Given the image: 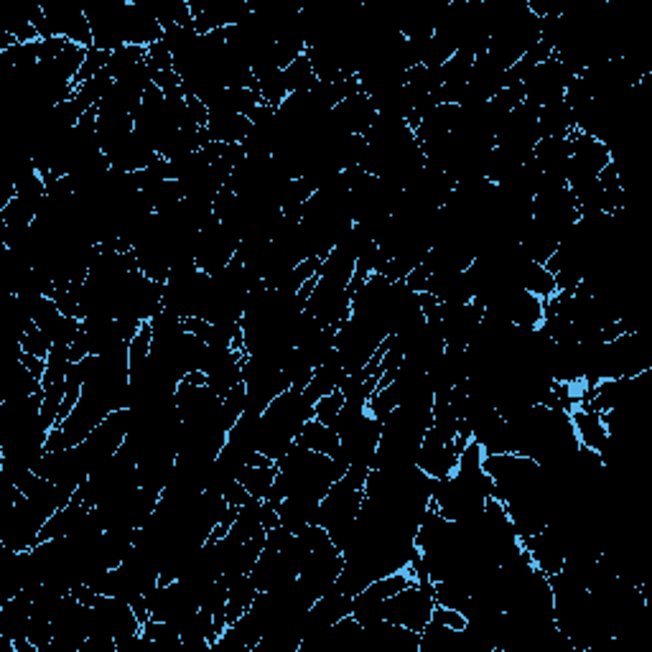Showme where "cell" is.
Returning <instances> with one entry per match:
<instances>
[{
  "label": "cell",
  "instance_id": "obj_14",
  "mask_svg": "<svg viewBox=\"0 0 652 652\" xmlns=\"http://www.w3.org/2000/svg\"><path fill=\"white\" fill-rule=\"evenodd\" d=\"M146 59H148V49H143V46H123V49L110 54V62H107L105 72L113 79H120L123 74H128L130 69H135L141 62H146Z\"/></svg>",
  "mask_w": 652,
  "mask_h": 652
},
{
  "label": "cell",
  "instance_id": "obj_15",
  "mask_svg": "<svg viewBox=\"0 0 652 652\" xmlns=\"http://www.w3.org/2000/svg\"><path fill=\"white\" fill-rule=\"evenodd\" d=\"M344 408V393L342 390H332V393H326L324 398H319L314 403V418L316 421L326 423V426H337V418Z\"/></svg>",
  "mask_w": 652,
  "mask_h": 652
},
{
  "label": "cell",
  "instance_id": "obj_18",
  "mask_svg": "<svg viewBox=\"0 0 652 652\" xmlns=\"http://www.w3.org/2000/svg\"><path fill=\"white\" fill-rule=\"evenodd\" d=\"M21 365L26 367V370H29L31 375L36 377V380H44V375H46V360H44V357L26 355V352H23V355H21Z\"/></svg>",
  "mask_w": 652,
  "mask_h": 652
},
{
  "label": "cell",
  "instance_id": "obj_10",
  "mask_svg": "<svg viewBox=\"0 0 652 652\" xmlns=\"http://www.w3.org/2000/svg\"><path fill=\"white\" fill-rule=\"evenodd\" d=\"M296 444L301 446V449L314 451V454L332 456V459H339V451H342V441H339L337 428L316 421L314 416L301 426V431H298L296 436Z\"/></svg>",
  "mask_w": 652,
  "mask_h": 652
},
{
  "label": "cell",
  "instance_id": "obj_4",
  "mask_svg": "<svg viewBox=\"0 0 652 652\" xmlns=\"http://www.w3.org/2000/svg\"><path fill=\"white\" fill-rule=\"evenodd\" d=\"M459 456L461 451L456 449L454 441H444L439 433L428 428L416 451V469L439 482V479L451 477L456 472Z\"/></svg>",
  "mask_w": 652,
  "mask_h": 652
},
{
  "label": "cell",
  "instance_id": "obj_2",
  "mask_svg": "<svg viewBox=\"0 0 652 652\" xmlns=\"http://www.w3.org/2000/svg\"><path fill=\"white\" fill-rule=\"evenodd\" d=\"M237 248H240V237L220 222L217 217L207 222L199 230L197 237V253H194V263L207 276H220L222 270L235 260Z\"/></svg>",
  "mask_w": 652,
  "mask_h": 652
},
{
  "label": "cell",
  "instance_id": "obj_17",
  "mask_svg": "<svg viewBox=\"0 0 652 652\" xmlns=\"http://www.w3.org/2000/svg\"><path fill=\"white\" fill-rule=\"evenodd\" d=\"M433 622L444 624V627H449V630H467V614L459 612V609H451V607H441V604H436L433 607V614H431Z\"/></svg>",
  "mask_w": 652,
  "mask_h": 652
},
{
  "label": "cell",
  "instance_id": "obj_1",
  "mask_svg": "<svg viewBox=\"0 0 652 652\" xmlns=\"http://www.w3.org/2000/svg\"><path fill=\"white\" fill-rule=\"evenodd\" d=\"M433 607H436L433 584H418V581H413V584L400 589L398 594L390 596L388 602L383 604V619L390 624L408 627V630L421 635V632L426 630V624L431 622Z\"/></svg>",
  "mask_w": 652,
  "mask_h": 652
},
{
  "label": "cell",
  "instance_id": "obj_12",
  "mask_svg": "<svg viewBox=\"0 0 652 652\" xmlns=\"http://www.w3.org/2000/svg\"><path fill=\"white\" fill-rule=\"evenodd\" d=\"M278 464H245L237 474V482L245 487L253 500H265L270 495V489L276 484Z\"/></svg>",
  "mask_w": 652,
  "mask_h": 652
},
{
  "label": "cell",
  "instance_id": "obj_7",
  "mask_svg": "<svg viewBox=\"0 0 652 652\" xmlns=\"http://www.w3.org/2000/svg\"><path fill=\"white\" fill-rule=\"evenodd\" d=\"M253 123L248 115L237 113H209V123L204 128L209 143H222V146H242L248 141Z\"/></svg>",
  "mask_w": 652,
  "mask_h": 652
},
{
  "label": "cell",
  "instance_id": "obj_6",
  "mask_svg": "<svg viewBox=\"0 0 652 652\" xmlns=\"http://www.w3.org/2000/svg\"><path fill=\"white\" fill-rule=\"evenodd\" d=\"M158 153L148 146L143 138H138L133 130L128 141L120 143L113 153H107V161H110V169L120 171V174H138V171L148 169L151 163L158 161Z\"/></svg>",
  "mask_w": 652,
  "mask_h": 652
},
{
  "label": "cell",
  "instance_id": "obj_3",
  "mask_svg": "<svg viewBox=\"0 0 652 652\" xmlns=\"http://www.w3.org/2000/svg\"><path fill=\"white\" fill-rule=\"evenodd\" d=\"M571 79L574 77L566 72V67H563V64L556 59V54H553L548 62L538 64V67H535L533 72L528 74V79L523 82L525 102H530V105L535 107L548 105V102L566 95V87Z\"/></svg>",
  "mask_w": 652,
  "mask_h": 652
},
{
  "label": "cell",
  "instance_id": "obj_13",
  "mask_svg": "<svg viewBox=\"0 0 652 652\" xmlns=\"http://www.w3.org/2000/svg\"><path fill=\"white\" fill-rule=\"evenodd\" d=\"M258 594H260L258 586H255V581L250 579V576L237 579L235 584L230 586V596H227V609H225L227 624H235L242 614L248 612V609L253 607L255 596Z\"/></svg>",
  "mask_w": 652,
  "mask_h": 652
},
{
  "label": "cell",
  "instance_id": "obj_8",
  "mask_svg": "<svg viewBox=\"0 0 652 652\" xmlns=\"http://www.w3.org/2000/svg\"><path fill=\"white\" fill-rule=\"evenodd\" d=\"M568 418H571V426H574L579 446L602 454L604 446H607L609 441V431L602 421V413L589 411V408H584V405H576L574 411L568 413Z\"/></svg>",
  "mask_w": 652,
  "mask_h": 652
},
{
  "label": "cell",
  "instance_id": "obj_9",
  "mask_svg": "<svg viewBox=\"0 0 652 652\" xmlns=\"http://www.w3.org/2000/svg\"><path fill=\"white\" fill-rule=\"evenodd\" d=\"M533 161L538 163L543 174L566 179L568 161H571V135L568 138H540L535 143Z\"/></svg>",
  "mask_w": 652,
  "mask_h": 652
},
{
  "label": "cell",
  "instance_id": "obj_11",
  "mask_svg": "<svg viewBox=\"0 0 652 652\" xmlns=\"http://www.w3.org/2000/svg\"><path fill=\"white\" fill-rule=\"evenodd\" d=\"M538 128L540 138H568V135L574 133V110L566 102V97H558V100L538 107Z\"/></svg>",
  "mask_w": 652,
  "mask_h": 652
},
{
  "label": "cell",
  "instance_id": "obj_5",
  "mask_svg": "<svg viewBox=\"0 0 652 652\" xmlns=\"http://www.w3.org/2000/svg\"><path fill=\"white\" fill-rule=\"evenodd\" d=\"M332 118L347 135H365L377 120V107L370 95L357 92L332 110Z\"/></svg>",
  "mask_w": 652,
  "mask_h": 652
},
{
  "label": "cell",
  "instance_id": "obj_16",
  "mask_svg": "<svg viewBox=\"0 0 652 652\" xmlns=\"http://www.w3.org/2000/svg\"><path fill=\"white\" fill-rule=\"evenodd\" d=\"M107 62H110V51H102V49H97V46H92V49H87L85 64H82V69H79V74H77V77H74V90H77L79 85H85V82H90V79H95L100 72H105Z\"/></svg>",
  "mask_w": 652,
  "mask_h": 652
}]
</instances>
